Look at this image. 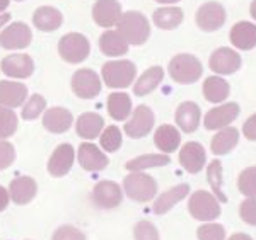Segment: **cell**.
<instances>
[{
    "mask_svg": "<svg viewBox=\"0 0 256 240\" xmlns=\"http://www.w3.org/2000/svg\"><path fill=\"white\" fill-rule=\"evenodd\" d=\"M74 116L65 107H52L43 116V126L52 133H65L72 126Z\"/></svg>",
    "mask_w": 256,
    "mask_h": 240,
    "instance_id": "24",
    "label": "cell"
},
{
    "mask_svg": "<svg viewBox=\"0 0 256 240\" xmlns=\"http://www.w3.org/2000/svg\"><path fill=\"white\" fill-rule=\"evenodd\" d=\"M101 75L104 84L111 89H125L132 85V82L137 77V67L128 60L108 61L102 65Z\"/></svg>",
    "mask_w": 256,
    "mask_h": 240,
    "instance_id": "3",
    "label": "cell"
},
{
    "mask_svg": "<svg viewBox=\"0 0 256 240\" xmlns=\"http://www.w3.org/2000/svg\"><path fill=\"white\" fill-rule=\"evenodd\" d=\"M154 143H156V147L160 150V154H171V152H174L176 148L180 147L181 135L174 126L162 125L156 130Z\"/></svg>",
    "mask_w": 256,
    "mask_h": 240,
    "instance_id": "27",
    "label": "cell"
},
{
    "mask_svg": "<svg viewBox=\"0 0 256 240\" xmlns=\"http://www.w3.org/2000/svg\"><path fill=\"white\" fill-rule=\"evenodd\" d=\"M52 240H86V235L72 225H64L55 230Z\"/></svg>",
    "mask_w": 256,
    "mask_h": 240,
    "instance_id": "43",
    "label": "cell"
},
{
    "mask_svg": "<svg viewBox=\"0 0 256 240\" xmlns=\"http://www.w3.org/2000/svg\"><path fill=\"white\" fill-rule=\"evenodd\" d=\"M72 90L80 99H94L101 92V80L94 70L80 68L72 77Z\"/></svg>",
    "mask_w": 256,
    "mask_h": 240,
    "instance_id": "7",
    "label": "cell"
},
{
    "mask_svg": "<svg viewBox=\"0 0 256 240\" xmlns=\"http://www.w3.org/2000/svg\"><path fill=\"white\" fill-rule=\"evenodd\" d=\"M44 107H46V99L40 94H34L28 99V102L22 107V118L26 121H31V119H36L38 116L43 113Z\"/></svg>",
    "mask_w": 256,
    "mask_h": 240,
    "instance_id": "39",
    "label": "cell"
},
{
    "mask_svg": "<svg viewBox=\"0 0 256 240\" xmlns=\"http://www.w3.org/2000/svg\"><path fill=\"white\" fill-rule=\"evenodd\" d=\"M9 201H10V194H9V189H6L4 186H0V212L9 206Z\"/></svg>",
    "mask_w": 256,
    "mask_h": 240,
    "instance_id": "46",
    "label": "cell"
},
{
    "mask_svg": "<svg viewBox=\"0 0 256 240\" xmlns=\"http://www.w3.org/2000/svg\"><path fill=\"white\" fill-rule=\"evenodd\" d=\"M116 27L120 34L126 39V43L134 44V46L144 44L148 39V36H150V24H148L146 15L137 10L125 12L120 17Z\"/></svg>",
    "mask_w": 256,
    "mask_h": 240,
    "instance_id": "1",
    "label": "cell"
},
{
    "mask_svg": "<svg viewBox=\"0 0 256 240\" xmlns=\"http://www.w3.org/2000/svg\"><path fill=\"white\" fill-rule=\"evenodd\" d=\"M9 3H10V0H0V12H4L9 7Z\"/></svg>",
    "mask_w": 256,
    "mask_h": 240,
    "instance_id": "50",
    "label": "cell"
},
{
    "mask_svg": "<svg viewBox=\"0 0 256 240\" xmlns=\"http://www.w3.org/2000/svg\"><path fill=\"white\" fill-rule=\"evenodd\" d=\"M16 160V148L7 142H0V171L10 167Z\"/></svg>",
    "mask_w": 256,
    "mask_h": 240,
    "instance_id": "44",
    "label": "cell"
},
{
    "mask_svg": "<svg viewBox=\"0 0 256 240\" xmlns=\"http://www.w3.org/2000/svg\"><path fill=\"white\" fill-rule=\"evenodd\" d=\"M32 32L28 24L12 22L0 32V46L6 49H24L31 44Z\"/></svg>",
    "mask_w": 256,
    "mask_h": 240,
    "instance_id": "8",
    "label": "cell"
},
{
    "mask_svg": "<svg viewBox=\"0 0 256 240\" xmlns=\"http://www.w3.org/2000/svg\"><path fill=\"white\" fill-rule=\"evenodd\" d=\"M9 20H10V14H0V27L6 26Z\"/></svg>",
    "mask_w": 256,
    "mask_h": 240,
    "instance_id": "48",
    "label": "cell"
},
{
    "mask_svg": "<svg viewBox=\"0 0 256 240\" xmlns=\"http://www.w3.org/2000/svg\"><path fill=\"white\" fill-rule=\"evenodd\" d=\"M250 12H251V17L256 20V0L251 2V7H250Z\"/></svg>",
    "mask_w": 256,
    "mask_h": 240,
    "instance_id": "49",
    "label": "cell"
},
{
    "mask_svg": "<svg viewBox=\"0 0 256 240\" xmlns=\"http://www.w3.org/2000/svg\"><path fill=\"white\" fill-rule=\"evenodd\" d=\"M28 97V87L20 82L0 80V106L19 107L24 104Z\"/></svg>",
    "mask_w": 256,
    "mask_h": 240,
    "instance_id": "20",
    "label": "cell"
},
{
    "mask_svg": "<svg viewBox=\"0 0 256 240\" xmlns=\"http://www.w3.org/2000/svg\"><path fill=\"white\" fill-rule=\"evenodd\" d=\"M99 142H101V148H104L106 152H116L122 147V131L118 126H106V130H102L101 136H99Z\"/></svg>",
    "mask_w": 256,
    "mask_h": 240,
    "instance_id": "36",
    "label": "cell"
},
{
    "mask_svg": "<svg viewBox=\"0 0 256 240\" xmlns=\"http://www.w3.org/2000/svg\"><path fill=\"white\" fill-rule=\"evenodd\" d=\"M207 179L210 186H212V191L216 194V198L220 203L227 201V196L222 191V164L220 160H214V162L208 164L207 167Z\"/></svg>",
    "mask_w": 256,
    "mask_h": 240,
    "instance_id": "35",
    "label": "cell"
},
{
    "mask_svg": "<svg viewBox=\"0 0 256 240\" xmlns=\"http://www.w3.org/2000/svg\"><path fill=\"white\" fill-rule=\"evenodd\" d=\"M239 142V131L232 126L222 128L218 133L214 136L210 142V148H212L214 155H226L232 150Z\"/></svg>",
    "mask_w": 256,
    "mask_h": 240,
    "instance_id": "29",
    "label": "cell"
},
{
    "mask_svg": "<svg viewBox=\"0 0 256 240\" xmlns=\"http://www.w3.org/2000/svg\"><path fill=\"white\" fill-rule=\"evenodd\" d=\"M123 200L122 188L113 183V181H101L94 186L92 189V203L98 208L102 210H111L116 208V206Z\"/></svg>",
    "mask_w": 256,
    "mask_h": 240,
    "instance_id": "12",
    "label": "cell"
},
{
    "mask_svg": "<svg viewBox=\"0 0 256 240\" xmlns=\"http://www.w3.org/2000/svg\"><path fill=\"white\" fill-rule=\"evenodd\" d=\"M238 116H239V106L236 102H229V104H222L210 109L205 114L204 125L207 130H222V128L229 126Z\"/></svg>",
    "mask_w": 256,
    "mask_h": 240,
    "instance_id": "16",
    "label": "cell"
},
{
    "mask_svg": "<svg viewBox=\"0 0 256 240\" xmlns=\"http://www.w3.org/2000/svg\"><path fill=\"white\" fill-rule=\"evenodd\" d=\"M122 15L123 12L118 0H98L92 5V19L101 27L108 29L111 26H116Z\"/></svg>",
    "mask_w": 256,
    "mask_h": 240,
    "instance_id": "13",
    "label": "cell"
},
{
    "mask_svg": "<svg viewBox=\"0 0 256 240\" xmlns=\"http://www.w3.org/2000/svg\"><path fill=\"white\" fill-rule=\"evenodd\" d=\"M180 162L186 172L198 174L207 162V154H205L204 145L198 142L184 143L183 148L180 150Z\"/></svg>",
    "mask_w": 256,
    "mask_h": 240,
    "instance_id": "14",
    "label": "cell"
},
{
    "mask_svg": "<svg viewBox=\"0 0 256 240\" xmlns=\"http://www.w3.org/2000/svg\"><path fill=\"white\" fill-rule=\"evenodd\" d=\"M154 24L159 29H176L183 22V10L180 7H160V9L154 10Z\"/></svg>",
    "mask_w": 256,
    "mask_h": 240,
    "instance_id": "33",
    "label": "cell"
},
{
    "mask_svg": "<svg viewBox=\"0 0 256 240\" xmlns=\"http://www.w3.org/2000/svg\"><path fill=\"white\" fill-rule=\"evenodd\" d=\"M156 2H159V3H176V2H180V0H156Z\"/></svg>",
    "mask_w": 256,
    "mask_h": 240,
    "instance_id": "51",
    "label": "cell"
},
{
    "mask_svg": "<svg viewBox=\"0 0 256 240\" xmlns=\"http://www.w3.org/2000/svg\"><path fill=\"white\" fill-rule=\"evenodd\" d=\"M108 113L114 121H125L132 114V99L125 92H113L108 96Z\"/></svg>",
    "mask_w": 256,
    "mask_h": 240,
    "instance_id": "31",
    "label": "cell"
},
{
    "mask_svg": "<svg viewBox=\"0 0 256 240\" xmlns=\"http://www.w3.org/2000/svg\"><path fill=\"white\" fill-rule=\"evenodd\" d=\"M162 78H164L162 67H150L140 75L137 84L134 85V94L138 97L147 96V94H150L154 89H158L159 84L162 82Z\"/></svg>",
    "mask_w": 256,
    "mask_h": 240,
    "instance_id": "30",
    "label": "cell"
},
{
    "mask_svg": "<svg viewBox=\"0 0 256 240\" xmlns=\"http://www.w3.org/2000/svg\"><path fill=\"white\" fill-rule=\"evenodd\" d=\"M58 53L62 60H65L67 63H80L90 53L89 39L79 32H68V34L62 36L58 43Z\"/></svg>",
    "mask_w": 256,
    "mask_h": 240,
    "instance_id": "6",
    "label": "cell"
},
{
    "mask_svg": "<svg viewBox=\"0 0 256 240\" xmlns=\"http://www.w3.org/2000/svg\"><path fill=\"white\" fill-rule=\"evenodd\" d=\"M204 73L202 61L196 56L181 53L169 61V75L178 84H195Z\"/></svg>",
    "mask_w": 256,
    "mask_h": 240,
    "instance_id": "2",
    "label": "cell"
},
{
    "mask_svg": "<svg viewBox=\"0 0 256 240\" xmlns=\"http://www.w3.org/2000/svg\"><path fill=\"white\" fill-rule=\"evenodd\" d=\"M77 157H79L80 167L84 169V171H89V172L102 171V169H106L110 164V160H108V157H106L104 152H102L99 147H96L94 143L79 145Z\"/></svg>",
    "mask_w": 256,
    "mask_h": 240,
    "instance_id": "15",
    "label": "cell"
},
{
    "mask_svg": "<svg viewBox=\"0 0 256 240\" xmlns=\"http://www.w3.org/2000/svg\"><path fill=\"white\" fill-rule=\"evenodd\" d=\"M154 123L156 116L150 107H147L146 104H140L134 111V116H132L130 121L125 123V133L135 140L144 138L147 133H150V130L154 128Z\"/></svg>",
    "mask_w": 256,
    "mask_h": 240,
    "instance_id": "9",
    "label": "cell"
},
{
    "mask_svg": "<svg viewBox=\"0 0 256 240\" xmlns=\"http://www.w3.org/2000/svg\"><path fill=\"white\" fill-rule=\"evenodd\" d=\"M229 84L222 77H208L204 82V96L208 102H214V104L224 102L229 97Z\"/></svg>",
    "mask_w": 256,
    "mask_h": 240,
    "instance_id": "32",
    "label": "cell"
},
{
    "mask_svg": "<svg viewBox=\"0 0 256 240\" xmlns=\"http://www.w3.org/2000/svg\"><path fill=\"white\" fill-rule=\"evenodd\" d=\"M32 22L34 26L40 29V31H44V32H52V31H56L62 22H64V15L58 9L55 7H50V5H43V7H38L32 14Z\"/></svg>",
    "mask_w": 256,
    "mask_h": 240,
    "instance_id": "25",
    "label": "cell"
},
{
    "mask_svg": "<svg viewBox=\"0 0 256 240\" xmlns=\"http://www.w3.org/2000/svg\"><path fill=\"white\" fill-rule=\"evenodd\" d=\"M202 111L196 102L186 101L176 109V125L184 131V133H193L200 126Z\"/></svg>",
    "mask_w": 256,
    "mask_h": 240,
    "instance_id": "21",
    "label": "cell"
},
{
    "mask_svg": "<svg viewBox=\"0 0 256 240\" xmlns=\"http://www.w3.org/2000/svg\"><path fill=\"white\" fill-rule=\"evenodd\" d=\"M195 19L202 31H217L226 22V9L218 2H207L196 10Z\"/></svg>",
    "mask_w": 256,
    "mask_h": 240,
    "instance_id": "10",
    "label": "cell"
},
{
    "mask_svg": "<svg viewBox=\"0 0 256 240\" xmlns=\"http://www.w3.org/2000/svg\"><path fill=\"white\" fill-rule=\"evenodd\" d=\"M18 2H20V0H18Z\"/></svg>",
    "mask_w": 256,
    "mask_h": 240,
    "instance_id": "52",
    "label": "cell"
},
{
    "mask_svg": "<svg viewBox=\"0 0 256 240\" xmlns=\"http://www.w3.org/2000/svg\"><path fill=\"white\" fill-rule=\"evenodd\" d=\"M104 130V119L98 113H84L79 116L76 121V131L80 138L84 140H94L101 136Z\"/></svg>",
    "mask_w": 256,
    "mask_h": 240,
    "instance_id": "23",
    "label": "cell"
},
{
    "mask_svg": "<svg viewBox=\"0 0 256 240\" xmlns=\"http://www.w3.org/2000/svg\"><path fill=\"white\" fill-rule=\"evenodd\" d=\"M128 46L130 44L126 43V39L118 31H106L99 38V48L108 56L125 55V53H128Z\"/></svg>",
    "mask_w": 256,
    "mask_h": 240,
    "instance_id": "28",
    "label": "cell"
},
{
    "mask_svg": "<svg viewBox=\"0 0 256 240\" xmlns=\"http://www.w3.org/2000/svg\"><path fill=\"white\" fill-rule=\"evenodd\" d=\"M169 162H171V159H169L168 154H147L128 160L125 167L130 172H140L150 167H162V165H168Z\"/></svg>",
    "mask_w": 256,
    "mask_h": 240,
    "instance_id": "34",
    "label": "cell"
},
{
    "mask_svg": "<svg viewBox=\"0 0 256 240\" xmlns=\"http://www.w3.org/2000/svg\"><path fill=\"white\" fill-rule=\"evenodd\" d=\"M18 130V116L10 107H0V138H9Z\"/></svg>",
    "mask_w": 256,
    "mask_h": 240,
    "instance_id": "37",
    "label": "cell"
},
{
    "mask_svg": "<svg viewBox=\"0 0 256 240\" xmlns=\"http://www.w3.org/2000/svg\"><path fill=\"white\" fill-rule=\"evenodd\" d=\"M238 188L244 196L256 198V167H248L239 174Z\"/></svg>",
    "mask_w": 256,
    "mask_h": 240,
    "instance_id": "38",
    "label": "cell"
},
{
    "mask_svg": "<svg viewBox=\"0 0 256 240\" xmlns=\"http://www.w3.org/2000/svg\"><path fill=\"white\" fill-rule=\"evenodd\" d=\"M242 135H244L248 140H253V142L256 140V114L248 118V121L244 123V126H242Z\"/></svg>",
    "mask_w": 256,
    "mask_h": 240,
    "instance_id": "45",
    "label": "cell"
},
{
    "mask_svg": "<svg viewBox=\"0 0 256 240\" xmlns=\"http://www.w3.org/2000/svg\"><path fill=\"white\" fill-rule=\"evenodd\" d=\"M0 68L10 78H28L34 72V61L30 55H9L0 61Z\"/></svg>",
    "mask_w": 256,
    "mask_h": 240,
    "instance_id": "18",
    "label": "cell"
},
{
    "mask_svg": "<svg viewBox=\"0 0 256 240\" xmlns=\"http://www.w3.org/2000/svg\"><path fill=\"white\" fill-rule=\"evenodd\" d=\"M134 237L135 240H159V232L156 229V225H152L150 222L142 220L135 225Z\"/></svg>",
    "mask_w": 256,
    "mask_h": 240,
    "instance_id": "41",
    "label": "cell"
},
{
    "mask_svg": "<svg viewBox=\"0 0 256 240\" xmlns=\"http://www.w3.org/2000/svg\"><path fill=\"white\" fill-rule=\"evenodd\" d=\"M229 240H253V239L248 234H234V235H230Z\"/></svg>",
    "mask_w": 256,
    "mask_h": 240,
    "instance_id": "47",
    "label": "cell"
},
{
    "mask_svg": "<svg viewBox=\"0 0 256 240\" xmlns=\"http://www.w3.org/2000/svg\"><path fill=\"white\" fill-rule=\"evenodd\" d=\"M241 55L234 49L222 46L217 48L216 51L210 55L208 65L210 68L216 73H220V75H230V73L238 72L241 68Z\"/></svg>",
    "mask_w": 256,
    "mask_h": 240,
    "instance_id": "11",
    "label": "cell"
},
{
    "mask_svg": "<svg viewBox=\"0 0 256 240\" xmlns=\"http://www.w3.org/2000/svg\"><path fill=\"white\" fill-rule=\"evenodd\" d=\"M36 193H38V184H36V181L32 177L22 176L10 181L9 194H10V200L16 205H28V203H31L34 200Z\"/></svg>",
    "mask_w": 256,
    "mask_h": 240,
    "instance_id": "19",
    "label": "cell"
},
{
    "mask_svg": "<svg viewBox=\"0 0 256 240\" xmlns=\"http://www.w3.org/2000/svg\"><path fill=\"white\" fill-rule=\"evenodd\" d=\"M123 189L130 200L137 203H147L158 193V183L154 177L144 172H130L123 181Z\"/></svg>",
    "mask_w": 256,
    "mask_h": 240,
    "instance_id": "4",
    "label": "cell"
},
{
    "mask_svg": "<svg viewBox=\"0 0 256 240\" xmlns=\"http://www.w3.org/2000/svg\"><path fill=\"white\" fill-rule=\"evenodd\" d=\"M229 38L230 43L238 49H242V51L253 49L256 46V26L253 22H246V20L234 24Z\"/></svg>",
    "mask_w": 256,
    "mask_h": 240,
    "instance_id": "22",
    "label": "cell"
},
{
    "mask_svg": "<svg viewBox=\"0 0 256 240\" xmlns=\"http://www.w3.org/2000/svg\"><path fill=\"white\" fill-rule=\"evenodd\" d=\"M239 217L248 225L256 227V198H248L239 206Z\"/></svg>",
    "mask_w": 256,
    "mask_h": 240,
    "instance_id": "42",
    "label": "cell"
},
{
    "mask_svg": "<svg viewBox=\"0 0 256 240\" xmlns=\"http://www.w3.org/2000/svg\"><path fill=\"white\" fill-rule=\"evenodd\" d=\"M188 212L195 220L212 222L220 217V201L208 191H196L190 196Z\"/></svg>",
    "mask_w": 256,
    "mask_h": 240,
    "instance_id": "5",
    "label": "cell"
},
{
    "mask_svg": "<svg viewBox=\"0 0 256 240\" xmlns=\"http://www.w3.org/2000/svg\"><path fill=\"white\" fill-rule=\"evenodd\" d=\"M198 240H226V229L218 223H205L196 230Z\"/></svg>",
    "mask_w": 256,
    "mask_h": 240,
    "instance_id": "40",
    "label": "cell"
},
{
    "mask_svg": "<svg viewBox=\"0 0 256 240\" xmlns=\"http://www.w3.org/2000/svg\"><path fill=\"white\" fill-rule=\"evenodd\" d=\"M74 159H76V150L70 143H62L55 148L48 160V172L53 177L65 176L74 165Z\"/></svg>",
    "mask_w": 256,
    "mask_h": 240,
    "instance_id": "17",
    "label": "cell"
},
{
    "mask_svg": "<svg viewBox=\"0 0 256 240\" xmlns=\"http://www.w3.org/2000/svg\"><path fill=\"white\" fill-rule=\"evenodd\" d=\"M190 193V186L188 184H180V186H174V188L168 189L166 193H162L160 196L156 200L154 203V213L156 215H164L168 213L169 210L172 208V206H176L178 203L181 200H184V198L188 196Z\"/></svg>",
    "mask_w": 256,
    "mask_h": 240,
    "instance_id": "26",
    "label": "cell"
}]
</instances>
